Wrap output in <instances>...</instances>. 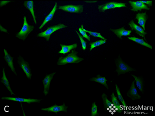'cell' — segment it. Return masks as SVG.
I'll return each instance as SVG.
<instances>
[{
	"label": "cell",
	"mask_w": 155,
	"mask_h": 116,
	"mask_svg": "<svg viewBox=\"0 0 155 116\" xmlns=\"http://www.w3.org/2000/svg\"><path fill=\"white\" fill-rule=\"evenodd\" d=\"M78 52L75 51H71V53L66 56V57H60L58 59L57 64L58 65H65L68 63H78L83 61L84 59L78 57Z\"/></svg>",
	"instance_id": "6da1fadb"
},
{
	"label": "cell",
	"mask_w": 155,
	"mask_h": 116,
	"mask_svg": "<svg viewBox=\"0 0 155 116\" xmlns=\"http://www.w3.org/2000/svg\"><path fill=\"white\" fill-rule=\"evenodd\" d=\"M34 28L33 26L29 25L27 23L26 17L24 16L23 25L21 30L16 35V37L18 38L25 41L27 36L30 33Z\"/></svg>",
	"instance_id": "7a4b0ae2"
},
{
	"label": "cell",
	"mask_w": 155,
	"mask_h": 116,
	"mask_svg": "<svg viewBox=\"0 0 155 116\" xmlns=\"http://www.w3.org/2000/svg\"><path fill=\"white\" fill-rule=\"evenodd\" d=\"M67 26H66L63 24L60 23L57 25L53 26H49L47 27V29L45 31H43L37 35L38 37H42L45 38L46 41H49L51 35L58 30L61 29L65 28L67 27Z\"/></svg>",
	"instance_id": "3957f363"
},
{
	"label": "cell",
	"mask_w": 155,
	"mask_h": 116,
	"mask_svg": "<svg viewBox=\"0 0 155 116\" xmlns=\"http://www.w3.org/2000/svg\"><path fill=\"white\" fill-rule=\"evenodd\" d=\"M121 8H127L126 3L111 1V2L105 3L104 4L99 5L98 9L100 12L104 13L106 10H107Z\"/></svg>",
	"instance_id": "277c9868"
},
{
	"label": "cell",
	"mask_w": 155,
	"mask_h": 116,
	"mask_svg": "<svg viewBox=\"0 0 155 116\" xmlns=\"http://www.w3.org/2000/svg\"><path fill=\"white\" fill-rule=\"evenodd\" d=\"M116 63L117 67L116 71L118 72V76L135 70L133 68H131L127 64H126L125 62H124L120 57H119Z\"/></svg>",
	"instance_id": "5b68a950"
},
{
	"label": "cell",
	"mask_w": 155,
	"mask_h": 116,
	"mask_svg": "<svg viewBox=\"0 0 155 116\" xmlns=\"http://www.w3.org/2000/svg\"><path fill=\"white\" fill-rule=\"evenodd\" d=\"M58 9L66 12L80 14L83 12V6L82 5H67L65 6H60Z\"/></svg>",
	"instance_id": "8992f818"
},
{
	"label": "cell",
	"mask_w": 155,
	"mask_h": 116,
	"mask_svg": "<svg viewBox=\"0 0 155 116\" xmlns=\"http://www.w3.org/2000/svg\"><path fill=\"white\" fill-rule=\"evenodd\" d=\"M18 63L20 67L23 70L27 78L30 79L32 77V74L28 63L25 61L21 56H20L18 58Z\"/></svg>",
	"instance_id": "52a82bcc"
},
{
	"label": "cell",
	"mask_w": 155,
	"mask_h": 116,
	"mask_svg": "<svg viewBox=\"0 0 155 116\" xmlns=\"http://www.w3.org/2000/svg\"><path fill=\"white\" fill-rule=\"evenodd\" d=\"M1 99L6 100L13 101H19V102H25L27 103L30 104L31 103H39L41 100L33 98H23L20 97H2Z\"/></svg>",
	"instance_id": "ba28073f"
},
{
	"label": "cell",
	"mask_w": 155,
	"mask_h": 116,
	"mask_svg": "<svg viewBox=\"0 0 155 116\" xmlns=\"http://www.w3.org/2000/svg\"><path fill=\"white\" fill-rule=\"evenodd\" d=\"M129 3L131 4L132 8L131 10L133 12L141 11L143 9L147 10H150V8H148L147 6L143 3L142 1H129Z\"/></svg>",
	"instance_id": "9c48e42d"
},
{
	"label": "cell",
	"mask_w": 155,
	"mask_h": 116,
	"mask_svg": "<svg viewBox=\"0 0 155 116\" xmlns=\"http://www.w3.org/2000/svg\"><path fill=\"white\" fill-rule=\"evenodd\" d=\"M56 74L55 72L51 73L50 74L46 75L45 77L44 78L43 80L42 81L43 86H44V92L45 95L46 96L49 93V91L50 86L51 83V80L53 79L54 75Z\"/></svg>",
	"instance_id": "30bf717a"
},
{
	"label": "cell",
	"mask_w": 155,
	"mask_h": 116,
	"mask_svg": "<svg viewBox=\"0 0 155 116\" xmlns=\"http://www.w3.org/2000/svg\"><path fill=\"white\" fill-rule=\"evenodd\" d=\"M67 107L65 105V103H63L62 105L61 106H58L57 104H55L54 105L51 106L49 108H42V111H47L48 112H53L55 113L56 114L59 112H67Z\"/></svg>",
	"instance_id": "8fae6325"
},
{
	"label": "cell",
	"mask_w": 155,
	"mask_h": 116,
	"mask_svg": "<svg viewBox=\"0 0 155 116\" xmlns=\"http://www.w3.org/2000/svg\"><path fill=\"white\" fill-rule=\"evenodd\" d=\"M130 27L131 28V30L135 31V33H136L137 34L139 35L140 36L143 37L144 38L145 40H146V38H145V35L147 34V33L145 32L143 29V28L140 27L139 26H138L134 22L133 20H131L129 24H128Z\"/></svg>",
	"instance_id": "7c38bea8"
},
{
	"label": "cell",
	"mask_w": 155,
	"mask_h": 116,
	"mask_svg": "<svg viewBox=\"0 0 155 116\" xmlns=\"http://www.w3.org/2000/svg\"><path fill=\"white\" fill-rule=\"evenodd\" d=\"M127 95L128 97L131 98L133 101L136 99H140L141 98L140 96L137 92V89L135 86V81L132 82L131 87L127 93Z\"/></svg>",
	"instance_id": "4fadbf2b"
},
{
	"label": "cell",
	"mask_w": 155,
	"mask_h": 116,
	"mask_svg": "<svg viewBox=\"0 0 155 116\" xmlns=\"http://www.w3.org/2000/svg\"><path fill=\"white\" fill-rule=\"evenodd\" d=\"M148 18L146 12L144 13H138L136 15V19L138 20V24L140 26H142L143 28V29L145 31V24Z\"/></svg>",
	"instance_id": "5bb4252c"
},
{
	"label": "cell",
	"mask_w": 155,
	"mask_h": 116,
	"mask_svg": "<svg viewBox=\"0 0 155 116\" xmlns=\"http://www.w3.org/2000/svg\"><path fill=\"white\" fill-rule=\"evenodd\" d=\"M110 30L114 33L117 36V37L120 39H122V36H130L131 32H132L131 30H126L124 29V26L118 29H110Z\"/></svg>",
	"instance_id": "9a60e30c"
},
{
	"label": "cell",
	"mask_w": 155,
	"mask_h": 116,
	"mask_svg": "<svg viewBox=\"0 0 155 116\" xmlns=\"http://www.w3.org/2000/svg\"><path fill=\"white\" fill-rule=\"evenodd\" d=\"M4 51L5 54L4 58L5 60V61H6V63H8L9 67L11 68L12 71L14 73H15L16 75H17L15 67H14V66L13 62V58L12 57V56L8 53V51H7L6 49H4Z\"/></svg>",
	"instance_id": "2e32d148"
},
{
	"label": "cell",
	"mask_w": 155,
	"mask_h": 116,
	"mask_svg": "<svg viewBox=\"0 0 155 116\" xmlns=\"http://www.w3.org/2000/svg\"><path fill=\"white\" fill-rule=\"evenodd\" d=\"M57 2L55 3L54 6L53 8V9L52 10H51V13H50L46 17V18L44 19L43 22H42V24L39 27V29H42V27L45 25L46 24L49 22L50 21H51L53 20V18L54 16L55 13H56V10H57Z\"/></svg>",
	"instance_id": "e0dca14e"
},
{
	"label": "cell",
	"mask_w": 155,
	"mask_h": 116,
	"mask_svg": "<svg viewBox=\"0 0 155 116\" xmlns=\"http://www.w3.org/2000/svg\"><path fill=\"white\" fill-rule=\"evenodd\" d=\"M62 50L59 51V53L66 54L68 52H70L71 51L76 49L78 47V44H73L71 45H65L63 44H60Z\"/></svg>",
	"instance_id": "ac0fdd59"
},
{
	"label": "cell",
	"mask_w": 155,
	"mask_h": 116,
	"mask_svg": "<svg viewBox=\"0 0 155 116\" xmlns=\"http://www.w3.org/2000/svg\"><path fill=\"white\" fill-rule=\"evenodd\" d=\"M24 6L26 8L28 9L30 12V13L33 16L34 21L35 24H37V20H36V17L35 16L34 10V2L33 1H25L24 3Z\"/></svg>",
	"instance_id": "d6986e66"
},
{
	"label": "cell",
	"mask_w": 155,
	"mask_h": 116,
	"mask_svg": "<svg viewBox=\"0 0 155 116\" xmlns=\"http://www.w3.org/2000/svg\"><path fill=\"white\" fill-rule=\"evenodd\" d=\"M111 103L113 104V106H114L116 110L118 113H122V108L121 107L118 98L115 96L114 93H112L111 95Z\"/></svg>",
	"instance_id": "ffe728a7"
},
{
	"label": "cell",
	"mask_w": 155,
	"mask_h": 116,
	"mask_svg": "<svg viewBox=\"0 0 155 116\" xmlns=\"http://www.w3.org/2000/svg\"><path fill=\"white\" fill-rule=\"evenodd\" d=\"M90 80L91 81H93V82H96V83H99L102 85H104L107 89H109L108 85L107 83V80L106 79L105 76H101L100 75L96 76V77H93L90 79Z\"/></svg>",
	"instance_id": "44dd1931"
},
{
	"label": "cell",
	"mask_w": 155,
	"mask_h": 116,
	"mask_svg": "<svg viewBox=\"0 0 155 116\" xmlns=\"http://www.w3.org/2000/svg\"><path fill=\"white\" fill-rule=\"evenodd\" d=\"M128 38L129 39V40L136 42L138 44H140V45L146 47L150 48V49H152V46L150 44H148V43H147V42L144 41L143 39L138 38H136V37H134V36L132 37H128Z\"/></svg>",
	"instance_id": "7402d4cb"
},
{
	"label": "cell",
	"mask_w": 155,
	"mask_h": 116,
	"mask_svg": "<svg viewBox=\"0 0 155 116\" xmlns=\"http://www.w3.org/2000/svg\"><path fill=\"white\" fill-rule=\"evenodd\" d=\"M3 72V75H2V77L1 78V82L4 84V85L7 88V89L9 91L11 95H15L13 92L12 91V89H11L9 82L8 80V78L6 77V75L4 68H3V72Z\"/></svg>",
	"instance_id": "603a6c76"
},
{
	"label": "cell",
	"mask_w": 155,
	"mask_h": 116,
	"mask_svg": "<svg viewBox=\"0 0 155 116\" xmlns=\"http://www.w3.org/2000/svg\"><path fill=\"white\" fill-rule=\"evenodd\" d=\"M102 98L103 101L104 108L106 110H111L113 108V105L111 101L107 99V96L105 93H103L102 95Z\"/></svg>",
	"instance_id": "cb8c5ba5"
},
{
	"label": "cell",
	"mask_w": 155,
	"mask_h": 116,
	"mask_svg": "<svg viewBox=\"0 0 155 116\" xmlns=\"http://www.w3.org/2000/svg\"><path fill=\"white\" fill-rule=\"evenodd\" d=\"M132 76L134 77L136 82V86L138 88L140 91L141 92H143L144 91V82L143 79L141 77H137L135 75H132Z\"/></svg>",
	"instance_id": "d4e9b609"
},
{
	"label": "cell",
	"mask_w": 155,
	"mask_h": 116,
	"mask_svg": "<svg viewBox=\"0 0 155 116\" xmlns=\"http://www.w3.org/2000/svg\"><path fill=\"white\" fill-rule=\"evenodd\" d=\"M81 28L84 31H85L86 33H88L90 34L91 36H92V37L100 38L102 39V40H106V41L107 40V39L105 38L104 37L102 36V35L100 33H97V32H94V31H90L86 30L85 29H84V28H83V25H81Z\"/></svg>",
	"instance_id": "484cf974"
},
{
	"label": "cell",
	"mask_w": 155,
	"mask_h": 116,
	"mask_svg": "<svg viewBox=\"0 0 155 116\" xmlns=\"http://www.w3.org/2000/svg\"><path fill=\"white\" fill-rule=\"evenodd\" d=\"M106 42H107L106 40L101 39V40H98V41H96V42H91V43H90V45L91 46L90 51H91L92 49L94 48L95 47L100 46L101 45L105 44Z\"/></svg>",
	"instance_id": "4316f807"
},
{
	"label": "cell",
	"mask_w": 155,
	"mask_h": 116,
	"mask_svg": "<svg viewBox=\"0 0 155 116\" xmlns=\"http://www.w3.org/2000/svg\"><path fill=\"white\" fill-rule=\"evenodd\" d=\"M116 92H117V95H118V98L119 100L122 103L124 107L127 108V103H126V101H125L123 98L122 96V94L120 93V88L118 87L117 84H116Z\"/></svg>",
	"instance_id": "83f0119b"
},
{
	"label": "cell",
	"mask_w": 155,
	"mask_h": 116,
	"mask_svg": "<svg viewBox=\"0 0 155 116\" xmlns=\"http://www.w3.org/2000/svg\"><path fill=\"white\" fill-rule=\"evenodd\" d=\"M91 115V116H97L99 115L98 112V106L95 104V102L92 103Z\"/></svg>",
	"instance_id": "f1b7e54d"
},
{
	"label": "cell",
	"mask_w": 155,
	"mask_h": 116,
	"mask_svg": "<svg viewBox=\"0 0 155 116\" xmlns=\"http://www.w3.org/2000/svg\"><path fill=\"white\" fill-rule=\"evenodd\" d=\"M75 32L77 33V34H78V36L79 38L80 39L81 44H82V48L83 51H85L86 49V43H87V42L83 39V37H82L81 35L79 33L78 31H75Z\"/></svg>",
	"instance_id": "f546056e"
},
{
	"label": "cell",
	"mask_w": 155,
	"mask_h": 116,
	"mask_svg": "<svg viewBox=\"0 0 155 116\" xmlns=\"http://www.w3.org/2000/svg\"><path fill=\"white\" fill-rule=\"evenodd\" d=\"M79 32L81 33V36L83 37V38H85L88 41H90V36H88V35L86 34V33L85 31H84L81 28H79Z\"/></svg>",
	"instance_id": "4dcf8cb0"
},
{
	"label": "cell",
	"mask_w": 155,
	"mask_h": 116,
	"mask_svg": "<svg viewBox=\"0 0 155 116\" xmlns=\"http://www.w3.org/2000/svg\"><path fill=\"white\" fill-rule=\"evenodd\" d=\"M142 2L144 4H146L148 6V8H150V7H151L152 6V1H142Z\"/></svg>",
	"instance_id": "1f68e13d"
},
{
	"label": "cell",
	"mask_w": 155,
	"mask_h": 116,
	"mask_svg": "<svg viewBox=\"0 0 155 116\" xmlns=\"http://www.w3.org/2000/svg\"><path fill=\"white\" fill-rule=\"evenodd\" d=\"M9 2H10V1H1L0 2V6H2L4 5H6Z\"/></svg>",
	"instance_id": "d6a6232c"
},
{
	"label": "cell",
	"mask_w": 155,
	"mask_h": 116,
	"mask_svg": "<svg viewBox=\"0 0 155 116\" xmlns=\"http://www.w3.org/2000/svg\"><path fill=\"white\" fill-rule=\"evenodd\" d=\"M85 2H86V3H95V2H97V1H85Z\"/></svg>",
	"instance_id": "836d02e7"
}]
</instances>
